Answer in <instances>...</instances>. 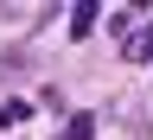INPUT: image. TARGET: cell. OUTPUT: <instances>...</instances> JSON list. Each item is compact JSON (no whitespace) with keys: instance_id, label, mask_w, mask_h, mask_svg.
Wrapping results in <instances>:
<instances>
[{"instance_id":"7a4b0ae2","label":"cell","mask_w":153,"mask_h":140,"mask_svg":"<svg viewBox=\"0 0 153 140\" xmlns=\"http://www.w3.org/2000/svg\"><path fill=\"white\" fill-rule=\"evenodd\" d=\"M96 19H102V7H96V0L70 7V38H89V32H96Z\"/></svg>"},{"instance_id":"6da1fadb","label":"cell","mask_w":153,"mask_h":140,"mask_svg":"<svg viewBox=\"0 0 153 140\" xmlns=\"http://www.w3.org/2000/svg\"><path fill=\"white\" fill-rule=\"evenodd\" d=\"M121 57H128V64H147V57H153V19H147V26H134V32L121 38Z\"/></svg>"},{"instance_id":"277c9868","label":"cell","mask_w":153,"mask_h":140,"mask_svg":"<svg viewBox=\"0 0 153 140\" xmlns=\"http://www.w3.org/2000/svg\"><path fill=\"white\" fill-rule=\"evenodd\" d=\"M26 115H32V102H7V108H0V127H19Z\"/></svg>"},{"instance_id":"3957f363","label":"cell","mask_w":153,"mask_h":140,"mask_svg":"<svg viewBox=\"0 0 153 140\" xmlns=\"http://www.w3.org/2000/svg\"><path fill=\"white\" fill-rule=\"evenodd\" d=\"M64 140H96V115H70V121H64Z\"/></svg>"}]
</instances>
